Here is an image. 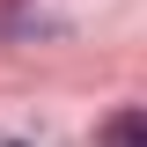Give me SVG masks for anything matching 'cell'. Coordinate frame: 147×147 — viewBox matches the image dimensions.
Returning <instances> with one entry per match:
<instances>
[{
	"label": "cell",
	"mask_w": 147,
	"mask_h": 147,
	"mask_svg": "<svg viewBox=\"0 0 147 147\" xmlns=\"http://www.w3.org/2000/svg\"><path fill=\"white\" fill-rule=\"evenodd\" d=\"M103 147H147V110H118V118H103Z\"/></svg>",
	"instance_id": "obj_1"
}]
</instances>
